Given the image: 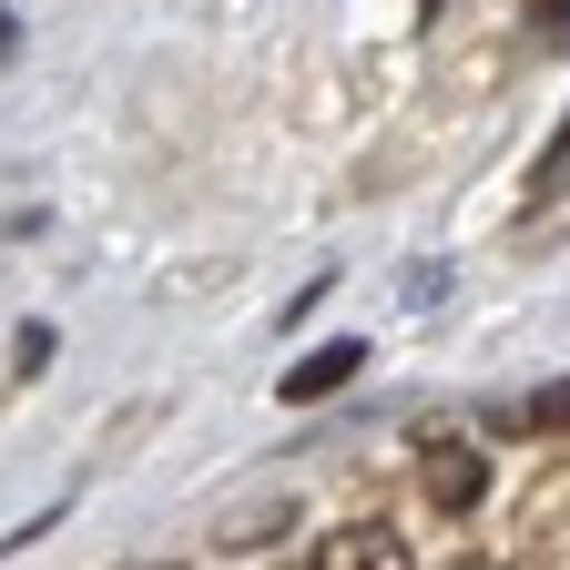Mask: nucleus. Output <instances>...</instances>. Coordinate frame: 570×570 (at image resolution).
Masks as SVG:
<instances>
[{
  "label": "nucleus",
  "mask_w": 570,
  "mask_h": 570,
  "mask_svg": "<svg viewBox=\"0 0 570 570\" xmlns=\"http://www.w3.org/2000/svg\"><path fill=\"white\" fill-rule=\"evenodd\" d=\"M570 194V112H560V132H550V154L530 164V204H560Z\"/></svg>",
  "instance_id": "obj_4"
},
{
  "label": "nucleus",
  "mask_w": 570,
  "mask_h": 570,
  "mask_svg": "<svg viewBox=\"0 0 570 570\" xmlns=\"http://www.w3.org/2000/svg\"><path fill=\"white\" fill-rule=\"evenodd\" d=\"M530 428H570V387H560V397H540V407H530Z\"/></svg>",
  "instance_id": "obj_5"
},
{
  "label": "nucleus",
  "mask_w": 570,
  "mask_h": 570,
  "mask_svg": "<svg viewBox=\"0 0 570 570\" xmlns=\"http://www.w3.org/2000/svg\"><path fill=\"white\" fill-rule=\"evenodd\" d=\"M346 377H356V346H316V356H306V367H296V377H285V397H336Z\"/></svg>",
  "instance_id": "obj_3"
},
{
  "label": "nucleus",
  "mask_w": 570,
  "mask_h": 570,
  "mask_svg": "<svg viewBox=\"0 0 570 570\" xmlns=\"http://www.w3.org/2000/svg\"><path fill=\"white\" fill-rule=\"evenodd\" d=\"M540 11H550V31H570V0H540Z\"/></svg>",
  "instance_id": "obj_6"
},
{
  "label": "nucleus",
  "mask_w": 570,
  "mask_h": 570,
  "mask_svg": "<svg viewBox=\"0 0 570 570\" xmlns=\"http://www.w3.org/2000/svg\"><path fill=\"white\" fill-rule=\"evenodd\" d=\"M417 459H428V499H439V510H479V489H489V459H479L469 439H428Z\"/></svg>",
  "instance_id": "obj_2"
},
{
  "label": "nucleus",
  "mask_w": 570,
  "mask_h": 570,
  "mask_svg": "<svg viewBox=\"0 0 570 570\" xmlns=\"http://www.w3.org/2000/svg\"><path fill=\"white\" fill-rule=\"evenodd\" d=\"M316 570H417V560H407V540L387 520H346V530L316 540Z\"/></svg>",
  "instance_id": "obj_1"
}]
</instances>
